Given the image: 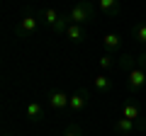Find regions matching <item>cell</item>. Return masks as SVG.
<instances>
[{"label":"cell","instance_id":"6da1fadb","mask_svg":"<svg viewBox=\"0 0 146 136\" xmlns=\"http://www.w3.org/2000/svg\"><path fill=\"white\" fill-rule=\"evenodd\" d=\"M73 24H85V22L93 20V5H90V0H80L78 5H73V10L68 12Z\"/></svg>","mask_w":146,"mask_h":136},{"label":"cell","instance_id":"7a4b0ae2","mask_svg":"<svg viewBox=\"0 0 146 136\" xmlns=\"http://www.w3.org/2000/svg\"><path fill=\"white\" fill-rule=\"evenodd\" d=\"M85 102H88V92L85 90H78V92H73L71 100H68V107H73L76 112H80L85 107Z\"/></svg>","mask_w":146,"mask_h":136},{"label":"cell","instance_id":"3957f363","mask_svg":"<svg viewBox=\"0 0 146 136\" xmlns=\"http://www.w3.org/2000/svg\"><path fill=\"white\" fill-rule=\"evenodd\" d=\"M129 85L134 90L144 88V85H146V73H144V71H131V73H129Z\"/></svg>","mask_w":146,"mask_h":136},{"label":"cell","instance_id":"277c9868","mask_svg":"<svg viewBox=\"0 0 146 136\" xmlns=\"http://www.w3.org/2000/svg\"><path fill=\"white\" fill-rule=\"evenodd\" d=\"M68 95H63V92H51V97H49V102H51V107L54 110H63V107L68 105Z\"/></svg>","mask_w":146,"mask_h":136},{"label":"cell","instance_id":"5b68a950","mask_svg":"<svg viewBox=\"0 0 146 136\" xmlns=\"http://www.w3.org/2000/svg\"><path fill=\"white\" fill-rule=\"evenodd\" d=\"M34 29H36V17H32V15L22 17V22H20V32L22 34H32Z\"/></svg>","mask_w":146,"mask_h":136},{"label":"cell","instance_id":"8992f818","mask_svg":"<svg viewBox=\"0 0 146 136\" xmlns=\"http://www.w3.org/2000/svg\"><path fill=\"white\" fill-rule=\"evenodd\" d=\"M93 85H95L98 92H110V90H112V83H110L107 75H98V78L93 80Z\"/></svg>","mask_w":146,"mask_h":136},{"label":"cell","instance_id":"52a82bcc","mask_svg":"<svg viewBox=\"0 0 146 136\" xmlns=\"http://www.w3.org/2000/svg\"><path fill=\"white\" fill-rule=\"evenodd\" d=\"M44 17H46V22L51 27H56V29H63V20L58 17V12L56 10H44Z\"/></svg>","mask_w":146,"mask_h":136},{"label":"cell","instance_id":"ba28073f","mask_svg":"<svg viewBox=\"0 0 146 136\" xmlns=\"http://www.w3.org/2000/svg\"><path fill=\"white\" fill-rule=\"evenodd\" d=\"M27 117H29L32 121H42L44 112H42V107L36 105V102H29V105H27Z\"/></svg>","mask_w":146,"mask_h":136},{"label":"cell","instance_id":"9c48e42d","mask_svg":"<svg viewBox=\"0 0 146 136\" xmlns=\"http://www.w3.org/2000/svg\"><path fill=\"white\" fill-rule=\"evenodd\" d=\"M122 117H127V119L136 121V119H139V107H136V105H124V110H122Z\"/></svg>","mask_w":146,"mask_h":136},{"label":"cell","instance_id":"30bf717a","mask_svg":"<svg viewBox=\"0 0 146 136\" xmlns=\"http://www.w3.org/2000/svg\"><path fill=\"white\" fill-rule=\"evenodd\" d=\"M66 32H68V37H71L73 42H83V37H85V32L80 29L78 24H71V27H68Z\"/></svg>","mask_w":146,"mask_h":136},{"label":"cell","instance_id":"8fae6325","mask_svg":"<svg viewBox=\"0 0 146 136\" xmlns=\"http://www.w3.org/2000/svg\"><path fill=\"white\" fill-rule=\"evenodd\" d=\"M100 10L102 12H117L119 10V3L117 0H100Z\"/></svg>","mask_w":146,"mask_h":136},{"label":"cell","instance_id":"7c38bea8","mask_svg":"<svg viewBox=\"0 0 146 136\" xmlns=\"http://www.w3.org/2000/svg\"><path fill=\"white\" fill-rule=\"evenodd\" d=\"M117 129H119V134H127V131H131V129H134V121H131V119H127V117H122V119H119V124H117Z\"/></svg>","mask_w":146,"mask_h":136},{"label":"cell","instance_id":"4fadbf2b","mask_svg":"<svg viewBox=\"0 0 146 136\" xmlns=\"http://www.w3.org/2000/svg\"><path fill=\"white\" fill-rule=\"evenodd\" d=\"M105 46L107 49H117L119 46V37H117V34H107V37H105Z\"/></svg>","mask_w":146,"mask_h":136},{"label":"cell","instance_id":"5bb4252c","mask_svg":"<svg viewBox=\"0 0 146 136\" xmlns=\"http://www.w3.org/2000/svg\"><path fill=\"white\" fill-rule=\"evenodd\" d=\"M136 39L146 44V22H141V24L136 27Z\"/></svg>","mask_w":146,"mask_h":136},{"label":"cell","instance_id":"9a60e30c","mask_svg":"<svg viewBox=\"0 0 146 136\" xmlns=\"http://www.w3.org/2000/svg\"><path fill=\"white\" fill-rule=\"evenodd\" d=\"M63 136H80V129H78V126H71V129H68Z\"/></svg>","mask_w":146,"mask_h":136},{"label":"cell","instance_id":"2e32d148","mask_svg":"<svg viewBox=\"0 0 146 136\" xmlns=\"http://www.w3.org/2000/svg\"><path fill=\"white\" fill-rule=\"evenodd\" d=\"M100 63H102V68L112 66V56H102V61H100Z\"/></svg>","mask_w":146,"mask_h":136},{"label":"cell","instance_id":"e0dca14e","mask_svg":"<svg viewBox=\"0 0 146 136\" xmlns=\"http://www.w3.org/2000/svg\"><path fill=\"white\" fill-rule=\"evenodd\" d=\"M141 63H144V68H146V53H144V56H141Z\"/></svg>","mask_w":146,"mask_h":136}]
</instances>
